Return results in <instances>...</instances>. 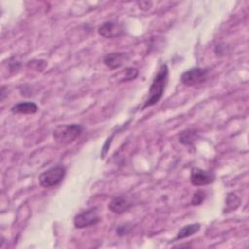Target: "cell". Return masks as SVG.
<instances>
[{
  "label": "cell",
  "instance_id": "cell-14",
  "mask_svg": "<svg viewBox=\"0 0 249 249\" xmlns=\"http://www.w3.org/2000/svg\"><path fill=\"white\" fill-rule=\"evenodd\" d=\"M205 196H206V195H205L204 191H202V190L196 191L194 194L193 197H192V200H191L192 205H199V204H201L204 201Z\"/></svg>",
  "mask_w": 249,
  "mask_h": 249
},
{
  "label": "cell",
  "instance_id": "cell-8",
  "mask_svg": "<svg viewBox=\"0 0 249 249\" xmlns=\"http://www.w3.org/2000/svg\"><path fill=\"white\" fill-rule=\"evenodd\" d=\"M129 55L126 53H110L104 55L103 63L110 69H117L123 66L126 61H128Z\"/></svg>",
  "mask_w": 249,
  "mask_h": 249
},
{
  "label": "cell",
  "instance_id": "cell-2",
  "mask_svg": "<svg viewBox=\"0 0 249 249\" xmlns=\"http://www.w3.org/2000/svg\"><path fill=\"white\" fill-rule=\"evenodd\" d=\"M83 133V126L80 124H60L53 130V139L61 145H67L74 142Z\"/></svg>",
  "mask_w": 249,
  "mask_h": 249
},
{
  "label": "cell",
  "instance_id": "cell-3",
  "mask_svg": "<svg viewBox=\"0 0 249 249\" xmlns=\"http://www.w3.org/2000/svg\"><path fill=\"white\" fill-rule=\"evenodd\" d=\"M66 175V167L64 165L58 164L53 166L39 176V184L43 188L51 189L58 186L64 179Z\"/></svg>",
  "mask_w": 249,
  "mask_h": 249
},
{
  "label": "cell",
  "instance_id": "cell-12",
  "mask_svg": "<svg viewBox=\"0 0 249 249\" xmlns=\"http://www.w3.org/2000/svg\"><path fill=\"white\" fill-rule=\"evenodd\" d=\"M241 203V199L233 193H229L226 200H225V207H224V213H229L231 211H234Z\"/></svg>",
  "mask_w": 249,
  "mask_h": 249
},
{
  "label": "cell",
  "instance_id": "cell-10",
  "mask_svg": "<svg viewBox=\"0 0 249 249\" xmlns=\"http://www.w3.org/2000/svg\"><path fill=\"white\" fill-rule=\"evenodd\" d=\"M38 111V106L36 103L31 101H24V102H18L15 104L11 108V112L13 114H24V115H30L35 114Z\"/></svg>",
  "mask_w": 249,
  "mask_h": 249
},
{
  "label": "cell",
  "instance_id": "cell-1",
  "mask_svg": "<svg viewBox=\"0 0 249 249\" xmlns=\"http://www.w3.org/2000/svg\"><path fill=\"white\" fill-rule=\"evenodd\" d=\"M167 82H168V67L166 64H161L150 86L149 92H148L149 94L142 106V110H145L146 108L157 104L160 100L165 90Z\"/></svg>",
  "mask_w": 249,
  "mask_h": 249
},
{
  "label": "cell",
  "instance_id": "cell-7",
  "mask_svg": "<svg viewBox=\"0 0 249 249\" xmlns=\"http://www.w3.org/2000/svg\"><path fill=\"white\" fill-rule=\"evenodd\" d=\"M124 33L123 25L114 20H108L103 22L98 27V34L104 38H117Z\"/></svg>",
  "mask_w": 249,
  "mask_h": 249
},
{
  "label": "cell",
  "instance_id": "cell-9",
  "mask_svg": "<svg viewBox=\"0 0 249 249\" xmlns=\"http://www.w3.org/2000/svg\"><path fill=\"white\" fill-rule=\"evenodd\" d=\"M132 203L123 196H116L111 199L108 204V208L115 214H122L131 207Z\"/></svg>",
  "mask_w": 249,
  "mask_h": 249
},
{
  "label": "cell",
  "instance_id": "cell-13",
  "mask_svg": "<svg viewBox=\"0 0 249 249\" xmlns=\"http://www.w3.org/2000/svg\"><path fill=\"white\" fill-rule=\"evenodd\" d=\"M196 139V132L193 129H187L182 131L179 136V141L185 146H191Z\"/></svg>",
  "mask_w": 249,
  "mask_h": 249
},
{
  "label": "cell",
  "instance_id": "cell-5",
  "mask_svg": "<svg viewBox=\"0 0 249 249\" xmlns=\"http://www.w3.org/2000/svg\"><path fill=\"white\" fill-rule=\"evenodd\" d=\"M100 217L96 208H89L85 210L79 214H77L74 218V226L77 229H84L87 227L94 226L99 223Z\"/></svg>",
  "mask_w": 249,
  "mask_h": 249
},
{
  "label": "cell",
  "instance_id": "cell-4",
  "mask_svg": "<svg viewBox=\"0 0 249 249\" xmlns=\"http://www.w3.org/2000/svg\"><path fill=\"white\" fill-rule=\"evenodd\" d=\"M208 78V69L194 67L186 70L181 75V83L188 87L197 86L204 83Z\"/></svg>",
  "mask_w": 249,
  "mask_h": 249
},
{
  "label": "cell",
  "instance_id": "cell-11",
  "mask_svg": "<svg viewBox=\"0 0 249 249\" xmlns=\"http://www.w3.org/2000/svg\"><path fill=\"white\" fill-rule=\"evenodd\" d=\"M199 230H200V224L199 223L186 225L177 232L175 240L183 239V238L189 237V236H191L193 234H196Z\"/></svg>",
  "mask_w": 249,
  "mask_h": 249
},
{
  "label": "cell",
  "instance_id": "cell-16",
  "mask_svg": "<svg viewBox=\"0 0 249 249\" xmlns=\"http://www.w3.org/2000/svg\"><path fill=\"white\" fill-rule=\"evenodd\" d=\"M5 90H6V88L5 87H2L1 88V96H0V100L2 101L3 99H4V97H5V95H6V92H5Z\"/></svg>",
  "mask_w": 249,
  "mask_h": 249
},
{
  "label": "cell",
  "instance_id": "cell-6",
  "mask_svg": "<svg viewBox=\"0 0 249 249\" xmlns=\"http://www.w3.org/2000/svg\"><path fill=\"white\" fill-rule=\"evenodd\" d=\"M216 175L212 170H203L194 167L191 170L190 182L193 186H205L215 181Z\"/></svg>",
  "mask_w": 249,
  "mask_h": 249
},
{
  "label": "cell",
  "instance_id": "cell-15",
  "mask_svg": "<svg viewBox=\"0 0 249 249\" xmlns=\"http://www.w3.org/2000/svg\"><path fill=\"white\" fill-rule=\"evenodd\" d=\"M138 76V70L134 67H127L124 71V77L123 79V82H127L135 79Z\"/></svg>",
  "mask_w": 249,
  "mask_h": 249
}]
</instances>
